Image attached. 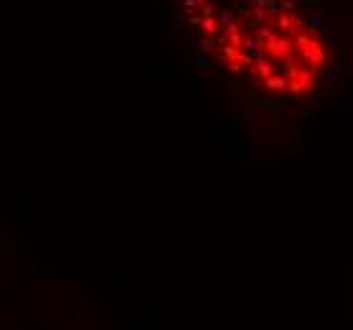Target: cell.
Segmentation results:
<instances>
[{"label":"cell","mask_w":353,"mask_h":330,"mask_svg":"<svg viewBox=\"0 0 353 330\" xmlns=\"http://www.w3.org/2000/svg\"><path fill=\"white\" fill-rule=\"evenodd\" d=\"M203 49L274 97L310 94L328 49L295 0H181Z\"/></svg>","instance_id":"6da1fadb"}]
</instances>
